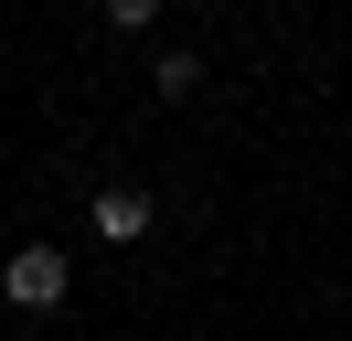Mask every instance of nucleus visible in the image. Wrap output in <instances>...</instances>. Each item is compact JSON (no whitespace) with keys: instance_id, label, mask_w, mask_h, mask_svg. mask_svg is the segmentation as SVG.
Masks as SVG:
<instances>
[{"instance_id":"obj_1","label":"nucleus","mask_w":352,"mask_h":341,"mask_svg":"<svg viewBox=\"0 0 352 341\" xmlns=\"http://www.w3.org/2000/svg\"><path fill=\"white\" fill-rule=\"evenodd\" d=\"M65 288H75L65 245H11L0 256V298H11V309H65Z\"/></svg>"},{"instance_id":"obj_2","label":"nucleus","mask_w":352,"mask_h":341,"mask_svg":"<svg viewBox=\"0 0 352 341\" xmlns=\"http://www.w3.org/2000/svg\"><path fill=\"white\" fill-rule=\"evenodd\" d=\"M96 234H107V245H139V234H150V192L107 182V192H96Z\"/></svg>"},{"instance_id":"obj_3","label":"nucleus","mask_w":352,"mask_h":341,"mask_svg":"<svg viewBox=\"0 0 352 341\" xmlns=\"http://www.w3.org/2000/svg\"><path fill=\"white\" fill-rule=\"evenodd\" d=\"M192 85H203V54H160V75H150V96H171V107H182V96H192Z\"/></svg>"}]
</instances>
